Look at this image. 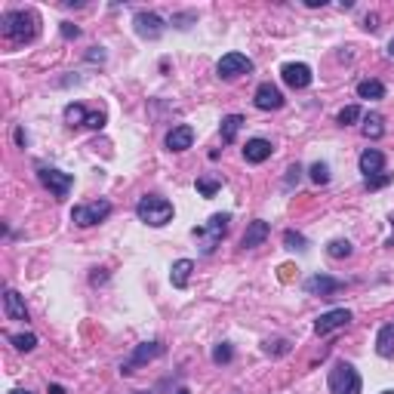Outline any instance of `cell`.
Wrapping results in <instances>:
<instances>
[{"mask_svg": "<svg viewBox=\"0 0 394 394\" xmlns=\"http://www.w3.org/2000/svg\"><path fill=\"white\" fill-rule=\"evenodd\" d=\"M283 244H287L289 250H305L308 240L302 238V234H296V231H287V234H283Z\"/></svg>", "mask_w": 394, "mask_h": 394, "instance_id": "obj_30", "label": "cell"}, {"mask_svg": "<svg viewBox=\"0 0 394 394\" xmlns=\"http://www.w3.org/2000/svg\"><path fill=\"white\" fill-rule=\"evenodd\" d=\"M133 25H136V34L145 40H157L163 34V19L157 12H136Z\"/></svg>", "mask_w": 394, "mask_h": 394, "instance_id": "obj_11", "label": "cell"}, {"mask_svg": "<svg viewBox=\"0 0 394 394\" xmlns=\"http://www.w3.org/2000/svg\"><path fill=\"white\" fill-rule=\"evenodd\" d=\"M10 342L16 345L19 351H34V348H37V336H34V333H19V336H10Z\"/></svg>", "mask_w": 394, "mask_h": 394, "instance_id": "obj_25", "label": "cell"}, {"mask_svg": "<svg viewBox=\"0 0 394 394\" xmlns=\"http://www.w3.org/2000/svg\"><path fill=\"white\" fill-rule=\"evenodd\" d=\"M351 323V311L348 308H333V311H327V314H321L314 321V333L317 336H330L333 330H342V327H348Z\"/></svg>", "mask_w": 394, "mask_h": 394, "instance_id": "obj_9", "label": "cell"}, {"mask_svg": "<svg viewBox=\"0 0 394 394\" xmlns=\"http://www.w3.org/2000/svg\"><path fill=\"white\" fill-rule=\"evenodd\" d=\"M87 127H89V129H102V127H105V114H102V111H93V114L87 117Z\"/></svg>", "mask_w": 394, "mask_h": 394, "instance_id": "obj_33", "label": "cell"}, {"mask_svg": "<svg viewBox=\"0 0 394 394\" xmlns=\"http://www.w3.org/2000/svg\"><path fill=\"white\" fill-rule=\"evenodd\" d=\"M3 311L10 321H28V308H25L22 296H19L16 289H6L3 293Z\"/></svg>", "mask_w": 394, "mask_h": 394, "instance_id": "obj_17", "label": "cell"}, {"mask_svg": "<svg viewBox=\"0 0 394 394\" xmlns=\"http://www.w3.org/2000/svg\"><path fill=\"white\" fill-rule=\"evenodd\" d=\"M10 394H31L28 388H16V391H10Z\"/></svg>", "mask_w": 394, "mask_h": 394, "instance_id": "obj_37", "label": "cell"}, {"mask_svg": "<svg viewBox=\"0 0 394 394\" xmlns=\"http://www.w3.org/2000/svg\"><path fill=\"white\" fill-rule=\"evenodd\" d=\"M327 253L333 256V259H348V256H351V244H348V240H330Z\"/></svg>", "mask_w": 394, "mask_h": 394, "instance_id": "obj_27", "label": "cell"}, {"mask_svg": "<svg viewBox=\"0 0 394 394\" xmlns=\"http://www.w3.org/2000/svg\"><path fill=\"white\" fill-rule=\"evenodd\" d=\"M191 271H195V262H191V259H179V262H172V268H170V280H172V287H176V289H185V287H188Z\"/></svg>", "mask_w": 394, "mask_h": 394, "instance_id": "obj_19", "label": "cell"}, {"mask_svg": "<svg viewBox=\"0 0 394 394\" xmlns=\"http://www.w3.org/2000/svg\"><path fill=\"white\" fill-rule=\"evenodd\" d=\"M240 127H244V117H240V114H228V117H222V142H225V145H231L234 139H238Z\"/></svg>", "mask_w": 394, "mask_h": 394, "instance_id": "obj_21", "label": "cell"}, {"mask_svg": "<svg viewBox=\"0 0 394 394\" xmlns=\"http://www.w3.org/2000/svg\"><path fill=\"white\" fill-rule=\"evenodd\" d=\"M361 172L366 179L370 176H379V172H385V154L376 148H366L361 154Z\"/></svg>", "mask_w": 394, "mask_h": 394, "instance_id": "obj_18", "label": "cell"}, {"mask_svg": "<svg viewBox=\"0 0 394 394\" xmlns=\"http://www.w3.org/2000/svg\"><path fill=\"white\" fill-rule=\"evenodd\" d=\"M382 394H394V391H382Z\"/></svg>", "mask_w": 394, "mask_h": 394, "instance_id": "obj_42", "label": "cell"}, {"mask_svg": "<svg viewBox=\"0 0 394 394\" xmlns=\"http://www.w3.org/2000/svg\"><path fill=\"white\" fill-rule=\"evenodd\" d=\"M342 289V280L336 278H327V274H314V278L305 280V293L308 296H321V299H327V296H333Z\"/></svg>", "mask_w": 394, "mask_h": 394, "instance_id": "obj_13", "label": "cell"}, {"mask_svg": "<svg viewBox=\"0 0 394 394\" xmlns=\"http://www.w3.org/2000/svg\"><path fill=\"white\" fill-rule=\"evenodd\" d=\"M176 394H191V391H188V388H179V391H176Z\"/></svg>", "mask_w": 394, "mask_h": 394, "instance_id": "obj_40", "label": "cell"}, {"mask_svg": "<svg viewBox=\"0 0 394 394\" xmlns=\"http://www.w3.org/2000/svg\"><path fill=\"white\" fill-rule=\"evenodd\" d=\"M391 225H394V216H391ZM388 247H394V234H391V240H388Z\"/></svg>", "mask_w": 394, "mask_h": 394, "instance_id": "obj_39", "label": "cell"}, {"mask_svg": "<svg viewBox=\"0 0 394 394\" xmlns=\"http://www.w3.org/2000/svg\"><path fill=\"white\" fill-rule=\"evenodd\" d=\"M40 182L46 185V188L56 195V200H65L68 195H71L74 188V176L71 172H62V170H53V167H40Z\"/></svg>", "mask_w": 394, "mask_h": 394, "instance_id": "obj_7", "label": "cell"}, {"mask_svg": "<svg viewBox=\"0 0 394 394\" xmlns=\"http://www.w3.org/2000/svg\"><path fill=\"white\" fill-rule=\"evenodd\" d=\"M253 71V59H247L244 53H225L216 65V74L222 80H234V78H244V74Z\"/></svg>", "mask_w": 394, "mask_h": 394, "instance_id": "obj_6", "label": "cell"}, {"mask_svg": "<svg viewBox=\"0 0 394 394\" xmlns=\"http://www.w3.org/2000/svg\"><path fill=\"white\" fill-rule=\"evenodd\" d=\"M50 394H65V388L62 385H50Z\"/></svg>", "mask_w": 394, "mask_h": 394, "instance_id": "obj_36", "label": "cell"}, {"mask_svg": "<svg viewBox=\"0 0 394 394\" xmlns=\"http://www.w3.org/2000/svg\"><path fill=\"white\" fill-rule=\"evenodd\" d=\"M299 176H302V167H299V163H293V167L287 170V188H293V185L299 182Z\"/></svg>", "mask_w": 394, "mask_h": 394, "instance_id": "obj_34", "label": "cell"}, {"mask_svg": "<svg viewBox=\"0 0 394 394\" xmlns=\"http://www.w3.org/2000/svg\"><path fill=\"white\" fill-rule=\"evenodd\" d=\"M311 182L314 185H327L330 182V167L327 163H314V167H311Z\"/></svg>", "mask_w": 394, "mask_h": 394, "instance_id": "obj_29", "label": "cell"}, {"mask_svg": "<svg viewBox=\"0 0 394 394\" xmlns=\"http://www.w3.org/2000/svg\"><path fill=\"white\" fill-rule=\"evenodd\" d=\"M228 222H231V216L228 213H216V216H210V222L195 228V238L200 240V253H213L219 244H222V238L228 234Z\"/></svg>", "mask_w": 394, "mask_h": 394, "instance_id": "obj_3", "label": "cell"}, {"mask_svg": "<svg viewBox=\"0 0 394 394\" xmlns=\"http://www.w3.org/2000/svg\"><path fill=\"white\" fill-rule=\"evenodd\" d=\"M327 385H330V394H361V388H364L361 373L345 361H339L333 370H330Z\"/></svg>", "mask_w": 394, "mask_h": 394, "instance_id": "obj_4", "label": "cell"}, {"mask_svg": "<svg viewBox=\"0 0 394 394\" xmlns=\"http://www.w3.org/2000/svg\"><path fill=\"white\" fill-rule=\"evenodd\" d=\"M253 102H256L259 111H278V108H283V93L274 84H259Z\"/></svg>", "mask_w": 394, "mask_h": 394, "instance_id": "obj_12", "label": "cell"}, {"mask_svg": "<svg viewBox=\"0 0 394 394\" xmlns=\"http://www.w3.org/2000/svg\"><path fill=\"white\" fill-rule=\"evenodd\" d=\"M361 117H364V114H361V108H357V105H348V108H342V111H339L336 120L342 123V127H351V123H357Z\"/></svg>", "mask_w": 394, "mask_h": 394, "instance_id": "obj_26", "label": "cell"}, {"mask_svg": "<svg viewBox=\"0 0 394 394\" xmlns=\"http://www.w3.org/2000/svg\"><path fill=\"white\" fill-rule=\"evenodd\" d=\"M271 154H274V145L268 139H250L244 145V161L247 163H262V161H268Z\"/></svg>", "mask_w": 394, "mask_h": 394, "instance_id": "obj_16", "label": "cell"}, {"mask_svg": "<svg viewBox=\"0 0 394 394\" xmlns=\"http://www.w3.org/2000/svg\"><path fill=\"white\" fill-rule=\"evenodd\" d=\"M191 145H195V129L188 127V123H182V127H172L167 133V148L170 151H188Z\"/></svg>", "mask_w": 394, "mask_h": 394, "instance_id": "obj_15", "label": "cell"}, {"mask_svg": "<svg viewBox=\"0 0 394 394\" xmlns=\"http://www.w3.org/2000/svg\"><path fill=\"white\" fill-rule=\"evenodd\" d=\"M111 216V204L108 200H93V204H78L71 210V222L80 225V228H93L99 222H105V219Z\"/></svg>", "mask_w": 394, "mask_h": 394, "instance_id": "obj_5", "label": "cell"}, {"mask_svg": "<svg viewBox=\"0 0 394 394\" xmlns=\"http://www.w3.org/2000/svg\"><path fill=\"white\" fill-rule=\"evenodd\" d=\"M268 234H271V225L262 222V219H256V222L247 225L244 238H240V247H244V250H256V247H262L268 240Z\"/></svg>", "mask_w": 394, "mask_h": 394, "instance_id": "obj_14", "label": "cell"}, {"mask_svg": "<svg viewBox=\"0 0 394 394\" xmlns=\"http://www.w3.org/2000/svg\"><path fill=\"white\" fill-rule=\"evenodd\" d=\"M357 96H361V99H385V87L379 84V80H361V84H357Z\"/></svg>", "mask_w": 394, "mask_h": 394, "instance_id": "obj_22", "label": "cell"}, {"mask_svg": "<svg viewBox=\"0 0 394 394\" xmlns=\"http://www.w3.org/2000/svg\"><path fill=\"white\" fill-rule=\"evenodd\" d=\"M364 136H366V139H379V136H382L385 133V120H382V117H379V114H366L364 117Z\"/></svg>", "mask_w": 394, "mask_h": 394, "instance_id": "obj_23", "label": "cell"}, {"mask_svg": "<svg viewBox=\"0 0 394 394\" xmlns=\"http://www.w3.org/2000/svg\"><path fill=\"white\" fill-rule=\"evenodd\" d=\"M376 351L382 357H394V323H388V327L379 330L376 336Z\"/></svg>", "mask_w": 394, "mask_h": 394, "instance_id": "obj_20", "label": "cell"}, {"mask_svg": "<svg viewBox=\"0 0 394 394\" xmlns=\"http://www.w3.org/2000/svg\"><path fill=\"white\" fill-rule=\"evenodd\" d=\"M62 34H65V37H78V34H80V28H78V25H62Z\"/></svg>", "mask_w": 394, "mask_h": 394, "instance_id": "obj_35", "label": "cell"}, {"mask_svg": "<svg viewBox=\"0 0 394 394\" xmlns=\"http://www.w3.org/2000/svg\"><path fill=\"white\" fill-rule=\"evenodd\" d=\"M234 357V351H231V345L228 342H222V345H216V348H213V361L216 364H228Z\"/></svg>", "mask_w": 394, "mask_h": 394, "instance_id": "obj_31", "label": "cell"}, {"mask_svg": "<svg viewBox=\"0 0 394 394\" xmlns=\"http://www.w3.org/2000/svg\"><path fill=\"white\" fill-rule=\"evenodd\" d=\"M87 108L84 105H78V102H71V105L65 108V123L68 127H87Z\"/></svg>", "mask_w": 394, "mask_h": 394, "instance_id": "obj_24", "label": "cell"}, {"mask_svg": "<svg viewBox=\"0 0 394 394\" xmlns=\"http://www.w3.org/2000/svg\"><path fill=\"white\" fill-rule=\"evenodd\" d=\"M280 78L287 87L293 89H305L311 84V68L305 65V62H287V65L280 68Z\"/></svg>", "mask_w": 394, "mask_h": 394, "instance_id": "obj_10", "label": "cell"}, {"mask_svg": "<svg viewBox=\"0 0 394 394\" xmlns=\"http://www.w3.org/2000/svg\"><path fill=\"white\" fill-rule=\"evenodd\" d=\"M0 25H3V37L12 40V44H31L40 31V19L34 10H10L0 16Z\"/></svg>", "mask_w": 394, "mask_h": 394, "instance_id": "obj_1", "label": "cell"}, {"mask_svg": "<svg viewBox=\"0 0 394 394\" xmlns=\"http://www.w3.org/2000/svg\"><path fill=\"white\" fill-rule=\"evenodd\" d=\"M136 394H151V391H136Z\"/></svg>", "mask_w": 394, "mask_h": 394, "instance_id": "obj_41", "label": "cell"}, {"mask_svg": "<svg viewBox=\"0 0 394 394\" xmlns=\"http://www.w3.org/2000/svg\"><path fill=\"white\" fill-rule=\"evenodd\" d=\"M391 172H379V176H370V179H364V185H366V188H370V191H379V188H385V185H388L391 182Z\"/></svg>", "mask_w": 394, "mask_h": 394, "instance_id": "obj_28", "label": "cell"}, {"mask_svg": "<svg viewBox=\"0 0 394 394\" xmlns=\"http://www.w3.org/2000/svg\"><path fill=\"white\" fill-rule=\"evenodd\" d=\"M219 188H222V185H219L216 179H197V191H200L204 197H213Z\"/></svg>", "mask_w": 394, "mask_h": 394, "instance_id": "obj_32", "label": "cell"}, {"mask_svg": "<svg viewBox=\"0 0 394 394\" xmlns=\"http://www.w3.org/2000/svg\"><path fill=\"white\" fill-rule=\"evenodd\" d=\"M388 53H391V56H394V37L388 40Z\"/></svg>", "mask_w": 394, "mask_h": 394, "instance_id": "obj_38", "label": "cell"}, {"mask_svg": "<svg viewBox=\"0 0 394 394\" xmlns=\"http://www.w3.org/2000/svg\"><path fill=\"white\" fill-rule=\"evenodd\" d=\"M136 216L151 228H163L172 219V204L161 195H145L139 204H136Z\"/></svg>", "mask_w": 394, "mask_h": 394, "instance_id": "obj_2", "label": "cell"}, {"mask_svg": "<svg viewBox=\"0 0 394 394\" xmlns=\"http://www.w3.org/2000/svg\"><path fill=\"white\" fill-rule=\"evenodd\" d=\"M161 355H163V345L161 342H142V345H136L133 355L127 357V364L120 366V373H123V376H129V373H136V366L151 364L154 357H161Z\"/></svg>", "mask_w": 394, "mask_h": 394, "instance_id": "obj_8", "label": "cell"}]
</instances>
